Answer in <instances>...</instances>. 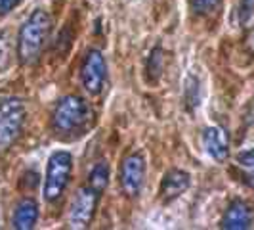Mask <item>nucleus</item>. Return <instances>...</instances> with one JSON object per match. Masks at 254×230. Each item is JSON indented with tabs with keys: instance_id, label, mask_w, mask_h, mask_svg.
<instances>
[{
	"instance_id": "nucleus-1",
	"label": "nucleus",
	"mask_w": 254,
	"mask_h": 230,
	"mask_svg": "<svg viewBox=\"0 0 254 230\" xmlns=\"http://www.w3.org/2000/svg\"><path fill=\"white\" fill-rule=\"evenodd\" d=\"M52 31V17L46 10H35L29 15L17 37V56L23 65L35 64Z\"/></svg>"
},
{
	"instance_id": "nucleus-2",
	"label": "nucleus",
	"mask_w": 254,
	"mask_h": 230,
	"mask_svg": "<svg viewBox=\"0 0 254 230\" xmlns=\"http://www.w3.org/2000/svg\"><path fill=\"white\" fill-rule=\"evenodd\" d=\"M92 119V110L84 98L69 94L62 98L54 115H52V127L60 134H75L86 127Z\"/></svg>"
},
{
	"instance_id": "nucleus-3",
	"label": "nucleus",
	"mask_w": 254,
	"mask_h": 230,
	"mask_svg": "<svg viewBox=\"0 0 254 230\" xmlns=\"http://www.w3.org/2000/svg\"><path fill=\"white\" fill-rule=\"evenodd\" d=\"M73 169V157L69 152H54L48 159V169H46V179H44V198L48 202H56L64 196L65 188L69 184Z\"/></svg>"
},
{
	"instance_id": "nucleus-4",
	"label": "nucleus",
	"mask_w": 254,
	"mask_h": 230,
	"mask_svg": "<svg viewBox=\"0 0 254 230\" xmlns=\"http://www.w3.org/2000/svg\"><path fill=\"white\" fill-rule=\"evenodd\" d=\"M25 123V106L17 98L0 102V152H6L19 138Z\"/></svg>"
},
{
	"instance_id": "nucleus-5",
	"label": "nucleus",
	"mask_w": 254,
	"mask_h": 230,
	"mask_svg": "<svg viewBox=\"0 0 254 230\" xmlns=\"http://www.w3.org/2000/svg\"><path fill=\"white\" fill-rule=\"evenodd\" d=\"M102 194L103 192L94 188L90 182L80 186V190L76 192V196L73 198L71 213H69V225L73 229H86L88 227L90 221L94 219V213H96V207L100 204Z\"/></svg>"
},
{
	"instance_id": "nucleus-6",
	"label": "nucleus",
	"mask_w": 254,
	"mask_h": 230,
	"mask_svg": "<svg viewBox=\"0 0 254 230\" xmlns=\"http://www.w3.org/2000/svg\"><path fill=\"white\" fill-rule=\"evenodd\" d=\"M145 180V159L141 153H130L121 167V186L127 196H138Z\"/></svg>"
},
{
	"instance_id": "nucleus-7",
	"label": "nucleus",
	"mask_w": 254,
	"mask_h": 230,
	"mask_svg": "<svg viewBox=\"0 0 254 230\" xmlns=\"http://www.w3.org/2000/svg\"><path fill=\"white\" fill-rule=\"evenodd\" d=\"M82 87L90 94H100L105 81V60L100 50H90L80 67Z\"/></svg>"
},
{
	"instance_id": "nucleus-8",
	"label": "nucleus",
	"mask_w": 254,
	"mask_h": 230,
	"mask_svg": "<svg viewBox=\"0 0 254 230\" xmlns=\"http://www.w3.org/2000/svg\"><path fill=\"white\" fill-rule=\"evenodd\" d=\"M253 225V211L247 204H243L241 200H235L228 207V211L224 213V217L220 221V227L226 230H245L251 229Z\"/></svg>"
},
{
	"instance_id": "nucleus-9",
	"label": "nucleus",
	"mask_w": 254,
	"mask_h": 230,
	"mask_svg": "<svg viewBox=\"0 0 254 230\" xmlns=\"http://www.w3.org/2000/svg\"><path fill=\"white\" fill-rule=\"evenodd\" d=\"M190 188V175L182 169H170L161 182V198L168 204Z\"/></svg>"
},
{
	"instance_id": "nucleus-10",
	"label": "nucleus",
	"mask_w": 254,
	"mask_h": 230,
	"mask_svg": "<svg viewBox=\"0 0 254 230\" xmlns=\"http://www.w3.org/2000/svg\"><path fill=\"white\" fill-rule=\"evenodd\" d=\"M203 144L210 157L216 161H226L229 155V144L226 132L220 127H208L203 132Z\"/></svg>"
},
{
	"instance_id": "nucleus-11",
	"label": "nucleus",
	"mask_w": 254,
	"mask_h": 230,
	"mask_svg": "<svg viewBox=\"0 0 254 230\" xmlns=\"http://www.w3.org/2000/svg\"><path fill=\"white\" fill-rule=\"evenodd\" d=\"M38 219V205L33 198H25L21 200L17 207H15V213H13V227L17 230H31L37 225Z\"/></svg>"
},
{
	"instance_id": "nucleus-12",
	"label": "nucleus",
	"mask_w": 254,
	"mask_h": 230,
	"mask_svg": "<svg viewBox=\"0 0 254 230\" xmlns=\"http://www.w3.org/2000/svg\"><path fill=\"white\" fill-rule=\"evenodd\" d=\"M88 182L100 192L107 188V182H109V165H107V161H98L94 165V169H92V173H90L88 177Z\"/></svg>"
},
{
	"instance_id": "nucleus-13",
	"label": "nucleus",
	"mask_w": 254,
	"mask_h": 230,
	"mask_svg": "<svg viewBox=\"0 0 254 230\" xmlns=\"http://www.w3.org/2000/svg\"><path fill=\"white\" fill-rule=\"evenodd\" d=\"M163 62H165V56H163V48L157 46L153 48V52L149 54V62H147V73H149V81L155 83L161 73H163Z\"/></svg>"
},
{
	"instance_id": "nucleus-14",
	"label": "nucleus",
	"mask_w": 254,
	"mask_h": 230,
	"mask_svg": "<svg viewBox=\"0 0 254 230\" xmlns=\"http://www.w3.org/2000/svg\"><path fill=\"white\" fill-rule=\"evenodd\" d=\"M12 60V37L8 31H0V71H4Z\"/></svg>"
},
{
	"instance_id": "nucleus-15",
	"label": "nucleus",
	"mask_w": 254,
	"mask_h": 230,
	"mask_svg": "<svg viewBox=\"0 0 254 230\" xmlns=\"http://www.w3.org/2000/svg\"><path fill=\"white\" fill-rule=\"evenodd\" d=\"M186 104L190 110L199 104V81L193 77H190L186 83Z\"/></svg>"
},
{
	"instance_id": "nucleus-16",
	"label": "nucleus",
	"mask_w": 254,
	"mask_h": 230,
	"mask_svg": "<svg viewBox=\"0 0 254 230\" xmlns=\"http://www.w3.org/2000/svg\"><path fill=\"white\" fill-rule=\"evenodd\" d=\"M191 2H193V10L195 12L206 15V13L216 12V8L220 6L222 0H191Z\"/></svg>"
},
{
	"instance_id": "nucleus-17",
	"label": "nucleus",
	"mask_w": 254,
	"mask_h": 230,
	"mask_svg": "<svg viewBox=\"0 0 254 230\" xmlns=\"http://www.w3.org/2000/svg\"><path fill=\"white\" fill-rule=\"evenodd\" d=\"M254 10V0H243L241 2V10H239V21L241 23H247L253 15Z\"/></svg>"
},
{
	"instance_id": "nucleus-18",
	"label": "nucleus",
	"mask_w": 254,
	"mask_h": 230,
	"mask_svg": "<svg viewBox=\"0 0 254 230\" xmlns=\"http://www.w3.org/2000/svg\"><path fill=\"white\" fill-rule=\"evenodd\" d=\"M237 161L241 163L243 167H254V148L251 150H245L237 155Z\"/></svg>"
},
{
	"instance_id": "nucleus-19",
	"label": "nucleus",
	"mask_w": 254,
	"mask_h": 230,
	"mask_svg": "<svg viewBox=\"0 0 254 230\" xmlns=\"http://www.w3.org/2000/svg\"><path fill=\"white\" fill-rule=\"evenodd\" d=\"M19 2H21V0H0V15L10 13Z\"/></svg>"
},
{
	"instance_id": "nucleus-20",
	"label": "nucleus",
	"mask_w": 254,
	"mask_h": 230,
	"mask_svg": "<svg viewBox=\"0 0 254 230\" xmlns=\"http://www.w3.org/2000/svg\"><path fill=\"white\" fill-rule=\"evenodd\" d=\"M245 48L251 56H254V29H251L247 38H245Z\"/></svg>"
},
{
	"instance_id": "nucleus-21",
	"label": "nucleus",
	"mask_w": 254,
	"mask_h": 230,
	"mask_svg": "<svg viewBox=\"0 0 254 230\" xmlns=\"http://www.w3.org/2000/svg\"><path fill=\"white\" fill-rule=\"evenodd\" d=\"M245 182H247L249 186H253V188H254V173H251V175H247V177H245Z\"/></svg>"
}]
</instances>
